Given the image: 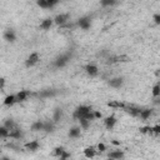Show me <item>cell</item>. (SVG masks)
Listing matches in <instances>:
<instances>
[{"label":"cell","instance_id":"6da1fadb","mask_svg":"<svg viewBox=\"0 0 160 160\" xmlns=\"http://www.w3.org/2000/svg\"><path fill=\"white\" fill-rule=\"evenodd\" d=\"M92 108L91 106H88V105H80L78 106L75 110H74V114H72V118L74 119H80V118H84L89 111H91Z\"/></svg>","mask_w":160,"mask_h":160},{"label":"cell","instance_id":"7a4b0ae2","mask_svg":"<svg viewBox=\"0 0 160 160\" xmlns=\"http://www.w3.org/2000/svg\"><path fill=\"white\" fill-rule=\"evenodd\" d=\"M70 58H71V56H70L69 54H61V55H59V56L55 58V60H54V66L58 68V69L66 66V64L70 61Z\"/></svg>","mask_w":160,"mask_h":160},{"label":"cell","instance_id":"3957f363","mask_svg":"<svg viewBox=\"0 0 160 160\" xmlns=\"http://www.w3.org/2000/svg\"><path fill=\"white\" fill-rule=\"evenodd\" d=\"M52 20H54V22H55L58 26H62V25H65L66 22H69V20H70V14H69V12L59 14V15H56Z\"/></svg>","mask_w":160,"mask_h":160},{"label":"cell","instance_id":"277c9868","mask_svg":"<svg viewBox=\"0 0 160 160\" xmlns=\"http://www.w3.org/2000/svg\"><path fill=\"white\" fill-rule=\"evenodd\" d=\"M39 60H40V55L38 52H31L25 60V66L26 68H32L34 65H36L39 62Z\"/></svg>","mask_w":160,"mask_h":160},{"label":"cell","instance_id":"5b68a950","mask_svg":"<svg viewBox=\"0 0 160 160\" xmlns=\"http://www.w3.org/2000/svg\"><path fill=\"white\" fill-rule=\"evenodd\" d=\"M76 25H78L80 29H82V30H89L90 26H91V19H90L89 16H82V18H80V19L78 20Z\"/></svg>","mask_w":160,"mask_h":160},{"label":"cell","instance_id":"8992f818","mask_svg":"<svg viewBox=\"0 0 160 160\" xmlns=\"http://www.w3.org/2000/svg\"><path fill=\"white\" fill-rule=\"evenodd\" d=\"M108 85H109L110 88H114V89H120V88L124 85V78H121V76L111 78V79H109Z\"/></svg>","mask_w":160,"mask_h":160},{"label":"cell","instance_id":"52a82bcc","mask_svg":"<svg viewBox=\"0 0 160 160\" xmlns=\"http://www.w3.org/2000/svg\"><path fill=\"white\" fill-rule=\"evenodd\" d=\"M2 38L8 42H15L16 41V34H15V31L12 29H6L4 31V34H2Z\"/></svg>","mask_w":160,"mask_h":160},{"label":"cell","instance_id":"ba28073f","mask_svg":"<svg viewBox=\"0 0 160 160\" xmlns=\"http://www.w3.org/2000/svg\"><path fill=\"white\" fill-rule=\"evenodd\" d=\"M58 94H59V90H56V89H46V90L40 91L38 95L40 98H42V99H48V98H54Z\"/></svg>","mask_w":160,"mask_h":160},{"label":"cell","instance_id":"9c48e42d","mask_svg":"<svg viewBox=\"0 0 160 160\" xmlns=\"http://www.w3.org/2000/svg\"><path fill=\"white\" fill-rule=\"evenodd\" d=\"M85 72L90 76V78H94L99 74V68L95 65V64H88L85 66Z\"/></svg>","mask_w":160,"mask_h":160},{"label":"cell","instance_id":"30bf717a","mask_svg":"<svg viewBox=\"0 0 160 160\" xmlns=\"http://www.w3.org/2000/svg\"><path fill=\"white\" fill-rule=\"evenodd\" d=\"M31 95V92L29 90H20L15 96H16V102H24L25 100H28V98Z\"/></svg>","mask_w":160,"mask_h":160},{"label":"cell","instance_id":"8fae6325","mask_svg":"<svg viewBox=\"0 0 160 160\" xmlns=\"http://www.w3.org/2000/svg\"><path fill=\"white\" fill-rule=\"evenodd\" d=\"M116 121H118V120H116L115 115H110V116H108V118L104 119V125H105V128H106L108 130H111V129L115 126Z\"/></svg>","mask_w":160,"mask_h":160},{"label":"cell","instance_id":"7c38bea8","mask_svg":"<svg viewBox=\"0 0 160 160\" xmlns=\"http://www.w3.org/2000/svg\"><path fill=\"white\" fill-rule=\"evenodd\" d=\"M122 110H125L128 114H130L131 116H135V118H138L139 116V114H140V111H141V108H138V106H132V105H130V106H125Z\"/></svg>","mask_w":160,"mask_h":160},{"label":"cell","instance_id":"4fadbf2b","mask_svg":"<svg viewBox=\"0 0 160 160\" xmlns=\"http://www.w3.org/2000/svg\"><path fill=\"white\" fill-rule=\"evenodd\" d=\"M68 135H69V138H71V139L79 138V136L81 135V128H80V126H72V128H70Z\"/></svg>","mask_w":160,"mask_h":160},{"label":"cell","instance_id":"5bb4252c","mask_svg":"<svg viewBox=\"0 0 160 160\" xmlns=\"http://www.w3.org/2000/svg\"><path fill=\"white\" fill-rule=\"evenodd\" d=\"M15 102H16V96L14 94H10V95L5 96V99L2 101V105L4 106H12Z\"/></svg>","mask_w":160,"mask_h":160},{"label":"cell","instance_id":"9a60e30c","mask_svg":"<svg viewBox=\"0 0 160 160\" xmlns=\"http://www.w3.org/2000/svg\"><path fill=\"white\" fill-rule=\"evenodd\" d=\"M55 130V122L52 120H48V121H44V125H42V131L45 132H52Z\"/></svg>","mask_w":160,"mask_h":160},{"label":"cell","instance_id":"2e32d148","mask_svg":"<svg viewBox=\"0 0 160 160\" xmlns=\"http://www.w3.org/2000/svg\"><path fill=\"white\" fill-rule=\"evenodd\" d=\"M52 24H54V20L51 18H46L40 22V29L41 30H49L52 26Z\"/></svg>","mask_w":160,"mask_h":160},{"label":"cell","instance_id":"e0dca14e","mask_svg":"<svg viewBox=\"0 0 160 160\" xmlns=\"http://www.w3.org/2000/svg\"><path fill=\"white\" fill-rule=\"evenodd\" d=\"M125 156V152L122 150H115V151H110L108 152V158L109 159H122Z\"/></svg>","mask_w":160,"mask_h":160},{"label":"cell","instance_id":"ac0fdd59","mask_svg":"<svg viewBox=\"0 0 160 160\" xmlns=\"http://www.w3.org/2000/svg\"><path fill=\"white\" fill-rule=\"evenodd\" d=\"M106 105H108L109 108H114V109H124V108L126 106L125 102L119 101V100H111V101H109Z\"/></svg>","mask_w":160,"mask_h":160},{"label":"cell","instance_id":"d6986e66","mask_svg":"<svg viewBox=\"0 0 160 160\" xmlns=\"http://www.w3.org/2000/svg\"><path fill=\"white\" fill-rule=\"evenodd\" d=\"M24 146H25V149H26V150H29V151H35V150H38V149H39L40 144H39V141H36V140H32V141H29V142H26Z\"/></svg>","mask_w":160,"mask_h":160},{"label":"cell","instance_id":"ffe728a7","mask_svg":"<svg viewBox=\"0 0 160 160\" xmlns=\"http://www.w3.org/2000/svg\"><path fill=\"white\" fill-rule=\"evenodd\" d=\"M8 138H11V139H20V138H22V132H21V130H20L19 128H15V129H12V130L9 131Z\"/></svg>","mask_w":160,"mask_h":160},{"label":"cell","instance_id":"44dd1931","mask_svg":"<svg viewBox=\"0 0 160 160\" xmlns=\"http://www.w3.org/2000/svg\"><path fill=\"white\" fill-rule=\"evenodd\" d=\"M151 115H152V110L151 109H141V111H140L138 118H140L141 120H148Z\"/></svg>","mask_w":160,"mask_h":160},{"label":"cell","instance_id":"7402d4cb","mask_svg":"<svg viewBox=\"0 0 160 160\" xmlns=\"http://www.w3.org/2000/svg\"><path fill=\"white\" fill-rule=\"evenodd\" d=\"M84 155H85V158L91 159V158H94V156L96 155V149H95L94 146L85 148V149H84Z\"/></svg>","mask_w":160,"mask_h":160},{"label":"cell","instance_id":"603a6c76","mask_svg":"<svg viewBox=\"0 0 160 160\" xmlns=\"http://www.w3.org/2000/svg\"><path fill=\"white\" fill-rule=\"evenodd\" d=\"M61 118H62V110L60 108H56L54 110V114H52V121L56 124V122H59L61 120Z\"/></svg>","mask_w":160,"mask_h":160},{"label":"cell","instance_id":"cb8c5ba5","mask_svg":"<svg viewBox=\"0 0 160 160\" xmlns=\"http://www.w3.org/2000/svg\"><path fill=\"white\" fill-rule=\"evenodd\" d=\"M42 125H44V121L41 120H38V121H34L30 126L31 131H42Z\"/></svg>","mask_w":160,"mask_h":160},{"label":"cell","instance_id":"d4e9b609","mask_svg":"<svg viewBox=\"0 0 160 160\" xmlns=\"http://www.w3.org/2000/svg\"><path fill=\"white\" fill-rule=\"evenodd\" d=\"M4 126L10 131V130H12V129H15V128H18V125H16V122L12 120V119H6L5 121H4Z\"/></svg>","mask_w":160,"mask_h":160},{"label":"cell","instance_id":"484cf974","mask_svg":"<svg viewBox=\"0 0 160 160\" xmlns=\"http://www.w3.org/2000/svg\"><path fill=\"white\" fill-rule=\"evenodd\" d=\"M79 120V122H80V128H81V130H86L89 126H90V120H88V119H85V118H80V119H78Z\"/></svg>","mask_w":160,"mask_h":160},{"label":"cell","instance_id":"4316f807","mask_svg":"<svg viewBox=\"0 0 160 160\" xmlns=\"http://www.w3.org/2000/svg\"><path fill=\"white\" fill-rule=\"evenodd\" d=\"M151 94H152V98H159V96H160V84H159V82H156V84L152 86Z\"/></svg>","mask_w":160,"mask_h":160},{"label":"cell","instance_id":"83f0119b","mask_svg":"<svg viewBox=\"0 0 160 160\" xmlns=\"http://www.w3.org/2000/svg\"><path fill=\"white\" fill-rule=\"evenodd\" d=\"M119 0H100V5L101 6H112L118 2Z\"/></svg>","mask_w":160,"mask_h":160},{"label":"cell","instance_id":"f1b7e54d","mask_svg":"<svg viewBox=\"0 0 160 160\" xmlns=\"http://www.w3.org/2000/svg\"><path fill=\"white\" fill-rule=\"evenodd\" d=\"M64 150H65V148H64V146H56V148L54 149V151H52V156H56V158H59Z\"/></svg>","mask_w":160,"mask_h":160},{"label":"cell","instance_id":"f546056e","mask_svg":"<svg viewBox=\"0 0 160 160\" xmlns=\"http://www.w3.org/2000/svg\"><path fill=\"white\" fill-rule=\"evenodd\" d=\"M8 135H9V130H8L4 125H1V126H0V139L8 138Z\"/></svg>","mask_w":160,"mask_h":160},{"label":"cell","instance_id":"4dcf8cb0","mask_svg":"<svg viewBox=\"0 0 160 160\" xmlns=\"http://www.w3.org/2000/svg\"><path fill=\"white\" fill-rule=\"evenodd\" d=\"M36 5L41 9H49V4L46 0H36Z\"/></svg>","mask_w":160,"mask_h":160},{"label":"cell","instance_id":"1f68e13d","mask_svg":"<svg viewBox=\"0 0 160 160\" xmlns=\"http://www.w3.org/2000/svg\"><path fill=\"white\" fill-rule=\"evenodd\" d=\"M139 130H140L141 134H150V135L152 134V131H151V126H141Z\"/></svg>","mask_w":160,"mask_h":160},{"label":"cell","instance_id":"d6a6232c","mask_svg":"<svg viewBox=\"0 0 160 160\" xmlns=\"http://www.w3.org/2000/svg\"><path fill=\"white\" fill-rule=\"evenodd\" d=\"M69 158H71V154H70V152H68L66 150H64V151L61 152V155L59 156V159H60V160H65V159H69Z\"/></svg>","mask_w":160,"mask_h":160},{"label":"cell","instance_id":"836d02e7","mask_svg":"<svg viewBox=\"0 0 160 160\" xmlns=\"http://www.w3.org/2000/svg\"><path fill=\"white\" fill-rule=\"evenodd\" d=\"M151 131H152V134L159 135V134H160V125H159V124H156V125L151 126Z\"/></svg>","mask_w":160,"mask_h":160},{"label":"cell","instance_id":"e575fe53","mask_svg":"<svg viewBox=\"0 0 160 160\" xmlns=\"http://www.w3.org/2000/svg\"><path fill=\"white\" fill-rule=\"evenodd\" d=\"M96 149H98V151H100V152H104V151L106 150V146H105V144H102V142H99V144H98V146H96Z\"/></svg>","mask_w":160,"mask_h":160},{"label":"cell","instance_id":"d590c367","mask_svg":"<svg viewBox=\"0 0 160 160\" xmlns=\"http://www.w3.org/2000/svg\"><path fill=\"white\" fill-rule=\"evenodd\" d=\"M152 19H154V22L156 25H160V14H154Z\"/></svg>","mask_w":160,"mask_h":160},{"label":"cell","instance_id":"8d00e7d4","mask_svg":"<svg viewBox=\"0 0 160 160\" xmlns=\"http://www.w3.org/2000/svg\"><path fill=\"white\" fill-rule=\"evenodd\" d=\"M46 1H48V4H49V9H50V8H54L60 0H46Z\"/></svg>","mask_w":160,"mask_h":160},{"label":"cell","instance_id":"74e56055","mask_svg":"<svg viewBox=\"0 0 160 160\" xmlns=\"http://www.w3.org/2000/svg\"><path fill=\"white\" fill-rule=\"evenodd\" d=\"M5 84H6L5 78H0V90H1V91H2V90H4V88H5Z\"/></svg>","mask_w":160,"mask_h":160},{"label":"cell","instance_id":"f35d334b","mask_svg":"<svg viewBox=\"0 0 160 160\" xmlns=\"http://www.w3.org/2000/svg\"><path fill=\"white\" fill-rule=\"evenodd\" d=\"M94 118H95V119H101V118H102V114H101L100 111L94 110Z\"/></svg>","mask_w":160,"mask_h":160},{"label":"cell","instance_id":"ab89813d","mask_svg":"<svg viewBox=\"0 0 160 160\" xmlns=\"http://www.w3.org/2000/svg\"><path fill=\"white\" fill-rule=\"evenodd\" d=\"M111 144H112V145H116V146H120V144H121V142H120V141H118V140H111Z\"/></svg>","mask_w":160,"mask_h":160}]
</instances>
